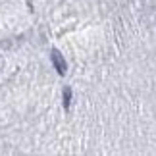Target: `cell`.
Instances as JSON below:
<instances>
[{"label":"cell","instance_id":"cell-1","mask_svg":"<svg viewBox=\"0 0 156 156\" xmlns=\"http://www.w3.org/2000/svg\"><path fill=\"white\" fill-rule=\"evenodd\" d=\"M50 60H52L54 69H56L60 75H66V69H68V62L64 60L62 54H60L58 50H52V52H50Z\"/></svg>","mask_w":156,"mask_h":156},{"label":"cell","instance_id":"cell-2","mask_svg":"<svg viewBox=\"0 0 156 156\" xmlns=\"http://www.w3.org/2000/svg\"><path fill=\"white\" fill-rule=\"evenodd\" d=\"M69 104H71V91L64 89V108H69Z\"/></svg>","mask_w":156,"mask_h":156}]
</instances>
